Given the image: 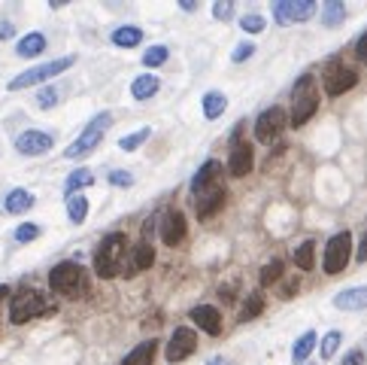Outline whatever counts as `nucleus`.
I'll return each mask as SVG.
<instances>
[{
    "label": "nucleus",
    "instance_id": "nucleus-1",
    "mask_svg": "<svg viewBox=\"0 0 367 365\" xmlns=\"http://www.w3.org/2000/svg\"><path fill=\"white\" fill-rule=\"evenodd\" d=\"M125 250H127V237L122 232L106 234L104 241H100L97 253H95V271H97V277L109 280V277H116L118 271H125L127 268Z\"/></svg>",
    "mask_w": 367,
    "mask_h": 365
},
{
    "label": "nucleus",
    "instance_id": "nucleus-2",
    "mask_svg": "<svg viewBox=\"0 0 367 365\" xmlns=\"http://www.w3.org/2000/svg\"><path fill=\"white\" fill-rule=\"evenodd\" d=\"M319 109V88H316V77L313 73H304L295 88H291V125L300 128L307 125L310 119L316 116Z\"/></svg>",
    "mask_w": 367,
    "mask_h": 365
},
{
    "label": "nucleus",
    "instance_id": "nucleus-3",
    "mask_svg": "<svg viewBox=\"0 0 367 365\" xmlns=\"http://www.w3.org/2000/svg\"><path fill=\"white\" fill-rule=\"evenodd\" d=\"M76 64V55H64V58H55V61H46V64H36V67H27L25 73H18L15 79L6 82L9 91H22V88H31V86H40V82H49L52 77H61L64 70H70Z\"/></svg>",
    "mask_w": 367,
    "mask_h": 365
},
{
    "label": "nucleus",
    "instance_id": "nucleus-4",
    "mask_svg": "<svg viewBox=\"0 0 367 365\" xmlns=\"http://www.w3.org/2000/svg\"><path fill=\"white\" fill-rule=\"evenodd\" d=\"M52 310H55V305L46 301L43 292H36V289H18L15 296H13V305H9V323L25 326V323H31L34 317L52 314Z\"/></svg>",
    "mask_w": 367,
    "mask_h": 365
},
{
    "label": "nucleus",
    "instance_id": "nucleus-5",
    "mask_svg": "<svg viewBox=\"0 0 367 365\" xmlns=\"http://www.w3.org/2000/svg\"><path fill=\"white\" fill-rule=\"evenodd\" d=\"M49 289L64 298H82L85 292V271L76 262H58L49 271Z\"/></svg>",
    "mask_w": 367,
    "mask_h": 365
},
{
    "label": "nucleus",
    "instance_id": "nucleus-6",
    "mask_svg": "<svg viewBox=\"0 0 367 365\" xmlns=\"http://www.w3.org/2000/svg\"><path fill=\"white\" fill-rule=\"evenodd\" d=\"M109 125H113V116H109V113H97L85 128H82V134L76 137V140L64 150V155H67V159H82V155L95 152L97 146H100V140H104V134H106Z\"/></svg>",
    "mask_w": 367,
    "mask_h": 365
},
{
    "label": "nucleus",
    "instance_id": "nucleus-7",
    "mask_svg": "<svg viewBox=\"0 0 367 365\" xmlns=\"http://www.w3.org/2000/svg\"><path fill=\"white\" fill-rule=\"evenodd\" d=\"M349 255H352V234L349 232H337L328 237L325 244V255H322V268L325 274H340L346 265H349Z\"/></svg>",
    "mask_w": 367,
    "mask_h": 365
},
{
    "label": "nucleus",
    "instance_id": "nucleus-8",
    "mask_svg": "<svg viewBox=\"0 0 367 365\" xmlns=\"http://www.w3.org/2000/svg\"><path fill=\"white\" fill-rule=\"evenodd\" d=\"M195 350H198V332L188 326H179V328H173L170 341L164 347V356H167V362H182Z\"/></svg>",
    "mask_w": 367,
    "mask_h": 365
},
{
    "label": "nucleus",
    "instance_id": "nucleus-9",
    "mask_svg": "<svg viewBox=\"0 0 367 365\" xmlns=\"http://www.w3.org/2000/svg\"><path fill=\"white\" fill-rule=\"evenodd\" d=\"M316 15V0H277L273 4V18L277 25H291V22H307Z\"/></svg>",
    "mask_w": 367,
    "mask_h": 365
},
{
    "label": "nucleus",
    "instance_id": "nucleus-10",
    "mask_svg": "<svg viewBox=\"0 0 367 365\" xmlns=\"http://www.w3.org/2000/svg\"><path fill=\"white\" fill-rule=\"evenodd\" d=\"M286 128V109L282 107H268L255 119V140L258 143H273Z\"/></svg>",
    "mask_w": 367,
    "mask_h": 365
},
{
    "label": "nucleus",
    "instance_id": "nucleus-11",
    "mask_svg": "<svg viewBox=\"0 0 367 365\" xmlns=\"http://www.w3.org/2000/svg\"><path fill=\"white\" fill-rule=\"evenodd\" d=\"M355 82H359V73L340 61H331L325 67V95L337 98V95H343V91H349Z\"/></svg>",
    "mask_w": 367,
    "mask_h": 365
},
{
    "label": "nucleus",
    "instance_id": "nucleus-12",
    "mask_svg": "<svg viewBox=\"0 0 367 365\" xmlns=\"http://www.w3.org/2000/svg\"><path fill=\"white\" fill-rule=\"evenodd\" d=\"M52 146H55V140H52V134H46V131H25V134L15 137V150L22 155H27V159L46 155Z\"/></svg>",
    "mask_w": 367,
    "mask_h": 365
},
{
    "label": "nucleus",
    "instance_id": "nucleus-13",
    "mask_svg": "<svg viewBox=\"0 0 367 365\" xmlns=\"http://www.w3.org/2000/svg\"><path fill=\"white\" fill-rule=\"evenodd\" d=\"M252 168H255L252 143H234L231 155H228V171H231V177H246V173H252Z\"/></svg>",
    "mask_w": 367,
    "mask_h": 365
},
{
    "label": "nucleus",
    "instance_id": "nucleus-14",
    "mask_svg": "<svg viewBox=\"0 0 367 365\" xmlns=\"http://www.w3.org/2000/svg\"><path fill=\"white\" fill-rule=\"evenodd\" d=\"M222 161H216V159H209V161H204L198 168V173L195 177H191V192H195V195H200V192H209V186H213V182H219L222 180Z\"/></svg>",
    "mask_w": 367,
    "mask_h": 365
},
{
    "label": "nucleus",
    "instance_id": "nucleus-15",
    "mask_svg": "<svg viewBox=\"0 0 367 365\" xmlns=\"http://www.w3.org/2000/svg\"><path fill=\"white\" fill-rule=\"evenodd\" d=\"M186 232H188L186 216H182L179 210H170V213L164 216V223H161V241L167 246H179V241L186 237Z\"/></svg>",
    "mask_w": 367,
    "mask_h": 365
},
{
    "label": "nucleus",
    "instance_id": "nucleus-16",
    "mask_svg": "<svg viewBox=\"0 0 367 365\" xmlns=\"http://www.w3.org/2000/svg\"><path fill=\"white\" fill-rule=\"evenodd\" d=\"M191 319H195V326L198 328H204L207 335H222V314L213 307V305H198V307H191Z\"/></svg>",
    "mask_w": 367,
    "mask_h": 365
},
{
    "label": "nucleus",
    "instance_id": "nucleus-17",
    "mask_svg": "<svg viewBox=\"0 0 367 365\" xmlns=\"http://www.w3.org/2000/svg\"><path fill=\"white\" fill-rule=\"evenodd\" d=\"M334 307L340 310H364L367 307V286H349L334 296Z\"/></svg>",
    "mask_w": 367,
    "mask_h": 365
},
{
    "label": "nucleus",
    "instance_id": "nucleus-18",
    "mask_svg": "<svg viewBox=\"0 0 367 365\" xmlns=\"http://www.w3.org/2000/svg\"><path fill=\"white\" fill-rule=\"evenodd\" d=\"M225 201H228V192L222 186H216L213 192H204V198H200V204H198V219L204 223V219L216 216L219 210L225 207Z\"/></svg>",
    "mask_w": 367,
    "mask_h": 365
},
{
    "label": "nucleus",
    "instance_id": "nucleus-19",
    "mask_svg": "<svg viewBox=\"0 0 367 365\" xmlns=\"http://www.w3.org/2000/svg\"><path fill=\"white\" fill-rule=\"evenodd\" d=\"M109 40H113V46H118V49H134V46L143 43V27L122 25V27H116V31L109 34Z\"/></svg>",
    "mask_w": 367,
    "mask_h": 365
},
{
    "label": "nucleus",
    "instance_id": "nucleus-20",
    "mask_svg": "<svg viewBox=\"0 0 367 365\" xmlns=\"http://www.w3.org/2000/svg\"><path fill=\"white\" fill-rule=\"evenodd\" d=\"M152 265H155V246L140 244V246H134L131 262H127L125 274H140V271H146V268H152Z\"/></svg>",
    "mask_w": 367,
    "mask_h": 365
},
{
    "label": "nucleus",
    "instance_id": "nucleus-21",
    "mask_svg": "<svg viewBox=\"0 0 367 365\" xmlns=\"http://www.w3.org/2000/svg\"><path fill=\"white\" fill-rule=\"evenodd\" d=\"M43 52H46V36L40 31L25 34L15 46V55H22V58H36V55H43Z\"/></svg>",
    "mask_w": 367,
    "mask_h": 365
},
{
    "label": "nucleus",
    "instance_id": "nucleus-22",
    "mask_svg": "<svg viewBox=\"0 0 367 365\" xmlns=\"http://www.w3.org/2000/svg\"><path fill=\"white\" fill-rule=\"evenodd\" d=\"M31 207H34V195L27 189H13L6 195V201H4V210H6V213H13V216L27 213Z\"/></svg>",
    "mask_w": 367,
    "mask_h": 365
},
{
    "label": "nucleus",
    "instance_id": "nucleus-23",
    "mask_svg": "<svg viewBox=\"0 0 367 365\" xmlns=\"http://www.w3.org/2000/svg\"><path fill=\"white\" fill-rule=\"evenodd\" d=\"M158 88H161L158 77H152V73H140V77L131 82V98H134V100H149Z\"/></svg>",
    "mask_w": 367,
    "mask_h": 365
},
{
    "label": "nucleus",
    "instance_id": "nucleus-24",
    "mask_svg": "<svg viewBox=\"0 0 367 365\" xmlns=\"http://www.w3.org/2000/svg\"><path fill=\"white\" fill-rule=\"evenodd\" d=\"M316 341H319V335L310 328V332H304L295 341V347H291V362L295 365H300V362H307L310 359V353H313V347H316Z\"/></svg>",
    "mask_w": 367,
    "mask_h": 365
},
{
    "label": "nucleus",
    "instance_id": "nucleus-25",
    "mask_svg": "<svg viewBox=\"0 0 367 365\" xmlns=\"http://www.w3.org/2000/svg\"><path fill=\"white\" fill-rule=\"evenodd\" d=\"M155 347H158V341H143V344H137L134 350L122 359V365H152V359H155Z\"/></svg>",
    "mask_w": 367,
    "mask_h": 365
},
{
    "label": "nucleus",
    "instance_id": "nucleus-26",
    "mask_svg": "<svg viewBox=\"0 0 367 365\" xmlns=\"http://www.w3.org/2000/svg\"><path fill=\"white\" fill-rule=\"evenodd\" d=\"M291 259H295V265H298L300 274H304V271H313V265H316V244H313V241L298 244L295 253H291Z\"/></svg>",
    "mask_w": 367,
    "mask_h": 365
},
{
    "label": "nucleus",
    "instance_id": "nucleus-27",
    "mask_svg": "<svg viewBox=\"0 0 367 365\" xmlns=\"http://www.w3.org/2000/svg\"><path fill=\"white\" fill-rule=\"evenodd\" d=\"M95 182V173H91L88 168H79V171H73L70 177H67V182H64V195H79V189H85V186H91Z\"/></svg>",
    "mask_w": 367,
    "mask_h": 365
},
{
    "label": "nucleus",
    "instance_id": "nucleus-28",
    "mask_svg": "<svg viewBox=\"0 0 367 365\" xmlns=\"http://www.w3.org/2000/svg\"><path fill=\"white\" fill-rule=\"evenodd\" d=\"M67 216H70L73 225L85 223V216H88V198L82 195V192H79V195H70L67 198Z\"/></svg>",
    "mask_w": 367,
    "mask_h": 365
},
{
    "label": "nucleus",
    "instance_id": "nucleus-29",
    "mask_svg": "<svg viewBox=\"0 0 367 365\" xmlns=\"http://www.w3.org/2000/svg\"><path fill=\"white\" fill-rule=\"evenodd\" d=\"M225 107H228V100H225L222 91H207L204 95V116L207 119H219L225 113Z\"/></svg>",
    "mask_w": 367,
    "mask_h": 365
},
{
    "label": "nucleus",
    "instance_id": "nucleus-30",
    "mask_svg": "<svg viewBox=\"0 0 367 365\" xmlns=\"http://www.w3.org/2000/svg\"><path fill=\"white\" fill-rule=\"evenodd\" d=\"M343 18H346V4H340V0H331V4H325V9H322V25H325V27L343 25Z\"/></svg>",
    "mask_w": 367,
    "mask_h": 365
},
{
    "label": "nucleus",
    "instance_id": "nucleus-31",
    "mask_svg": "<svg viewBox=\"0 0 367 365\" xmlns=\"http://www.w3.org/2000/svg\"><path fill=\"white\" fill-rule=\"evenodd\" d=\"M261 310H264V298L258 296V292H252V296L243 301V307H240V314H237V319H240V323H249V319H255Z\"/></svg>",
    "mask_w": 367,
    "mask_h": 365
},
{
    "label": "nucleus",
    "instance_id": "nucleus-32",
    "mask_svg": "<svg viewBox=\"0 0 367 365\" xmlns=\"http://www.w3.org/2000/svg\"><path fill=\"white\" fill-rule=\"evenodd\" d=\"M152 137V128H140V131H134V134H127L118 140V150H125V152H134V150H140V146L146 143Z\"/></svg>",
    "mask_w": 367,
    "mask_h": 365
},
{
    "label": "nucleus",
    "instance_id": "nucleus-33",
    "mask_svg": "<svg viewBox=\"0 0 367 365\" xmlns=\"http://www.w3.org/2000/svg\"><path fill=\"white\" fill-rule=\"evenodd\" d=\"M167 58H170L167 46H149V52L143 55V64H146V67H161Z\"/></svg>",
    "mask_w": 367,
    "mask_h": 365
},
{
    "label": "nucleus",
    "instance_id": "nucleus-34",
    "mask_svg": "<svg viewBox=\"0 0 367 365\" xmlns=\"http://www.w3.org/2000/svg\"><path fill=\"white\" fill-rule=\"evenodd\" d=\"M282 277V262L279 259H270L268 265L261 268V286H273Z\"/></svg>",
    "mask_w": 367,
    "mask_h": 365
},
{
    "label": "nucleus",
    "instance_id": "nucleus-35",
    "mask_svg": "<svg viewBox=\"0 0 367 365\" xmlns=\"http://www.w3.org/2000/svg\"><path fill=\"white\" fill-rule=\"evenodd\" d=\"M340 341H343V335H340V332H328V335H325V341L319 344V353H322V359H325V362L337 353V347H340Z\"/></svg>",
    "mask_w": 367,
    "mask_h": 365
},
{
    "label": "nucleus",
    "instance_id": "nucleus-36",
    "mask_svg": "<svg viewBox=\"0 0 367 365\" xmlns=\"http://www.w3.org/2000/svg\"><path fill=\"white\" fill-rule=\"evenodd\" d=\"M13 237H15L18 244H31V241H36V237H40V225H36V223H22V225L15 228Z\"/></svg>",
    "mask_w": 367,
    "mask_h": 365
},
{
    "label": "nucleus",
    "instance_id": "nucleus-37",
    "mask_svg": "<svg viewBox=\"0 0 367 365\" xmlns=\"http://www.w3.org/2000/svg\"><path fill=\"white\" fill-rule=\"evenodd\" d=\"M264 25H268V22H264V15H258V13H252V15H243V18H240V27H243L246 34H261V31H264Z\"/></svg>",
    "mask_w": 367,
    "mask_h": 365
},
{
    "label": "nucleus",
    "instance_id": "nucleus-38",
    "mask_svg": "<svg viewBox=\"0 0 367 365\" xmlns=\"http://www.w3.org/2000/svg\"><path fill=\"white\" fill-rule=\"evenodd\" d=\"M55 104H58V88H43L40 91V95H36V107H40V109H52Z\"/></svg>",
    "mask_w": 367,
    "mask_h": 365
},
{
    "label": "nucleus",
    "instance_id": "nucleus-39",
    "mask_svg": "<svg viewBox=\"0 0 367 365\" xmlns=\"http://www.w3.org/2000/svg\"><path fill=\"white\" fill-rule=\"evenodd\" d=\"M213 15L219 18V22H231V18H234V4L219 0V4H213Z\"/></svg>",
    "mask_w": 367,
    "mask_h": 365
},
{
    "label": "nucleus",
    "instance_id": "nucleus-40",
    "mask_svg": "<svg viewBox=\"0 0 367 365\" xmlns=\"http://www.w3.org/2000/svg\"><path fill=\"white\" fill-rule=\"evenodd\" d=\"M252 55H255V46H252V43H240V46H237V49L231 52V61H234V64H243V61H249Z\"/></svg>",
    "mask_w": 367,
    "mask_h": 365
},
{
    "label": "nucleus",
    "instance_id": "nucleus-41",
    "mask_svg": "<svg viewBox=\"0 0 367 365\" xmlns=\"http://www.w3.org/2000/svg\"><path fill=\"white\" fill-rule=\"evenodd\" d=\"M106 180L113 182V186H122V189H127V186H131V182H134V177H131V173H127V171H113Z\"/></svg>",
    "mask_w": 367,
    "mask_h": 365
},
{
    "label": "nucleus",
    "instance_id": "nucleus-42",
    "mask_svg": "<svg viewBox=\"0 0 367 365\" xmlns=\"http://www.w3.org/2000/svg\"><path fill=\"white\" fill-rule=\"evenodd\" d=\"M355 55H359L361 64H367V31L359 36V43H355Z\"/></svg>",
    "mask_w": 367,
    "mask_h": 365
},
{
    "label": "nucleus",
    "instance_id": "nucleus-43",
    "mask_svg": "<svg viewBox=\"0 0 367 365\" xmlns=\"http://www.w3.org/2000/svg\"><path fill=\"white\" fill-rule=\"evenodd\" d=\"M343 365H364V353L361 350H352L343 356Z\"/></svg>",
    "mask_w": 367,
    "mask_h": 365
},
{
    "label": "nucleus",
    "instance_id": "nucleus-44",
    "mask_svg": "<svg viewBox=\"0 0 367 365\" xmlns=\"http://www.w3.org/2000/svg\"><path fill=\"white\" fill-rule=\"evenodd\" d=\"M15 34V27L9 25V22H0V40H9V36Z\"/></svg>",
    "mask_w": 367,
    "mask_h": 365
},
{
    "label": "nucleus",
    "instance_id": "nucleus-45",
    "mask_svg": "<svg viewBox=\"0 0 367 365\" xmlns=\"http://www.w3.org/2000/svg\"><path fill=\"white\" fill-rule=\"evenodd\" d=\"M355 259H359V262H367V234L361 237V246L355 250Z\"/></svg>",
    "mask_w": 367,
    "mask_h": 365
},
{
    "label": "nucleus",
    "instance_id": "nucleus-46",
    "mask_svg": "<svg viewBox=\"0 0 367 365\" xmlns=\"http://www.w3.org/2000/svg\"><path fill=\"white\" fill-rule=\"evenodd\" d=\"M182 9H186V13H195V9H198V0H182V4H179Z\"/></svg>",
    "mask_w": 367,
    "mask_h": 365
},
{
    "label": "nucleus",
    "instance_id": "nucleus-47",
    "mask_svg": "<svg viewBox=\"0 0 367 365\" xmlns=\"http://www.w3.org/2000/svg\"><path fill=\"white\" fill-rule=\"evenodd\" d=\"M295 286H298V277H295V280H289V286H286V296H282V298H291V296H295Z\"/></svg>",
    "mask_w": 367,
    "mask_h": 365
},
{
    "label": "nucleus",
    "instance_id": "nucleus-48",
    "mask_svg": "<svg viewBox=\"0 0 367 365\" xmlns=\"http://www.w3.org/2000/svg\"><path fill=\"white\" fill-rule=\"evenodd\" d=\"M152 232H155V219H149V223H146V225H143V234H146V237H149Z\"/></svg>",
    "mask_w": 367,
    "mask_h": 365
},
{
    "label": "nucleus",
    "instance_id": "nucleus-49",
    "mask_svg": "<svg viewBox=\"0 0 367 365\" xmlns=\"http://www.w3.org/2000/svg\"><path fill=\"white\" fill-rule=\"evenodd\" d=\"M207 365H225V359H222V356H213V359H209Z\"/></svg>",
    "mask_w": 367,
    "mask_h": 365
},
{
    "label": "nucleus",
    "instance_id": "nucleus-50",
    "mask_svg": "<svg viewBox=\"0 0 367 365\" xmlns=\"http://www.w3.org/2000/svg\"><path fill=\"white\" fill-rule=\"evenodd\" d=\"M9 296V286H4V283H0V301H4Z\"/></svg>",
    "mask_w": 367,
    "mask_h": 365
},
{
    "label": "nucleus",
    "instance_id": "nucleus-51",
    "mask_svg": "<svg viewBox=\"0 0 367 365\" xmlns=\"http://www.w3.org/2000/svg\"><path fill=\"white\" fill-rule=\"evenodd\" d=\"M307 365H310V362H307Z\"/></svg>",
    "mask_w": 367,
    "mask_h": 365
}]
</instances>
